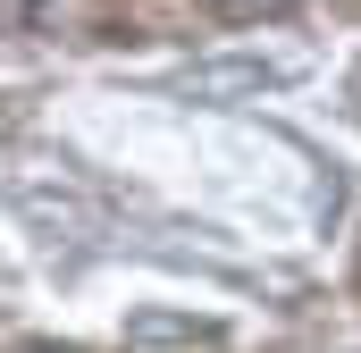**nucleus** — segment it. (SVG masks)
Here are the masks:
<instances>
[{
    "label": "nucleus",
    "instance_id": "obj_2",
    "mask_svg": "<svg viewBox=\"0 0 361 353\" xmlns=\"http://www.w3.org/2000/svg\"><path fill=\"white\" fill-rule=\"evenodd\" d=\"M25 353H76V345H25Z\"/></svg>",
    "mask_w": 361,
    "mask_h": 353
},
{
    "label": "nucleus",
    "instance_id": "obj_1",
    "mask_svg": "<svg viewBox=\"0 0 361 353\" xmlns=\"http://www.w3.org/2000/svg\"><path fill=\"white\" fill-rule=\"evenodd\" d=\"M210 17H277V8H294V0H202Z\"/></svg>",
    "mask_w": 361,
    "mask_h": 353
}]
</instances>
